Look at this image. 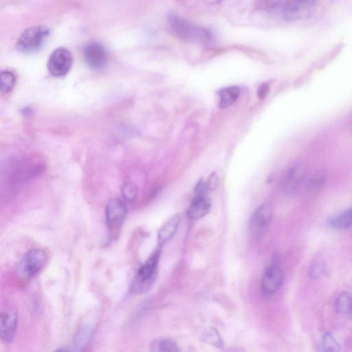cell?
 <instances>
[{
    "instance_id": "1",
    "label": "cell",
    "mask_w": 352,
    "mask_h": 352,
    "mask_svg": "<svg viewBox=\"0 0 352 352\" xmlns=\"http://www.w3.org/2000/svg\"><path fill=\"white\" fill-rule=\"evenodd\" d=\"M168 25L173 36L190 44H206L212 40L208 30L190 22L174 12L167 16Z\"/></svg>"
},
{
    "instance_id": "2",
    "label": "cell",
    "mask_w": 352,
    "mask_h": 352,
    "mask_svg": "<svg viewBox=\"0 0 352 352\" xmlns=\"http://www.w3.org/2000/svg\"><path fill=\"white\" fill-rule=\"evenodd\" d=\"M160 251L155 250L138 270L130 286L132 294L148 292L155 282Z\"/></svg>"
},
{
    "instance_id": "3",
    "label": "cell",
    "mask_w": 352,
    "mask_h": 352,
    "mask_svg": "<svg viewBox=\"0 0 352 352\" xmlns=\"http://www.w3.org/2000/svg\"><path fill=\"white\" fill-rule=\"evenodd\" d=\"M49 34L50 30L45 25L30 27L21 34L16 43V47L23 54L36 53L43 47Z\"/></svg>"
},
{
    "instance_id": "4",
    "label": "cell",
    "mask_w": 352,
    "mask_h": 352,
    "mask_svg": "<svg viewBox=\"0 0 352 352\" xmlns=\"http://www.w3.org/2000/svg\"><path fill=\"white\" fill-rule=\"evenodd\" d=\"M47 258V253L41 248H32L21 259L18 271L24 278L34 277L44 267Z\"/></svg>"
},
{
    "instance_id": "5",
    "label": "cell",
    "mask_w": 352,
    "mask_h": 352,
    "mask_svg": "<svg viewBox=\"0 0 352 352\" xmlns=\"http://www.w3.org/2000/svg\"><path fill=\"white\" fill-rule=\"evenodd\" d=\"M318 0H287L283 7V16L287 21H300L312 16Z\"/></svg>"
},
{
    "instance_id": "6",
    "label": "cell",
    "mask_w": 352,
    "mask_h": 352,
    "mask_svg": "<svg viewBox=\"0 0 352 352\" xmlns=\"http://www.w3.org/2000/svg\"><path fill=\"white\" fill-rule=\"evenodd\" d=\"M284 279L282 268L277 260L273 261L265 270L261 283L263 295L270 296L280 288Z\"/></svg>"
},
{
    "instance_id": "7",
    "label": "cell",
    "mask_w": 352,
    "mask_h": 352,
    "mask_svg": "<svg viewBox=\"0 0 352 352\" xmlns=\"http://www.w3.org/2000/svg\"><path fill=\"white\" fill-rule=\"evenodd\" d=\"M72 63L71 52L65 47H58L50 56L47 65V69L52 76L61 77L69 72Z\"/></svg>"
},
{
    "instance_id": "8",
    "label": "cell",
    "mask_w": 352,
    "mask_h": 352,
    "mask_svg": "<svg viewBox=\"0 0 352 352\" xmlns=\"http://www.w3.org/2000/svg\"><path fill=\"white\" fill-rule=\"evenodd\" d=\"M127 213L126 206L122 200L111 199L105 208V220L109 232L116 234L123 224Z\"/></svg>"
},
{
    "instance_id": "9",
    "label": "cell",
    "mask_w": 352,
    "mask_h": 352,
    "mask_svg": "<svg viewBox=\"0 0 352 352\" xmlns=\"http://www.w3.org/2000/svg\"><path fill=\"white\" fill-rule=\"evenodd\" d=\"M18 327V314L15 308L6 306L0 314L1 340L6 344H11L16 336Z\"/></svg>"
},
{
    "instance_id": "10",
    "label": "cell",
    "mask_w": 352,
    "mask_h": 352,
    "mask_svg": "<svg viewBox=\"0 0 352 352\" xmlns=\"http://www.w3.org/2000/svg\"><path fill=\"white\" fill-rule=\"evenodd\" d=\"M83 58L92 70L103 69L108 62V53L105 47L97 41H91L83 48Z\"/></svg>"
},
{
    "instance_id": "11",
    "label": "cell",
    "mask_w": 352,
    "mask_h": 352,
    "mask_svg": "<svg viewBox=\"0 0 352 352\" xmlns=\"http://www.w3.org/2000/svg\"><path fill=\"white\" fill-rule=\"evenodd\" d=\"M272 208L269 202L258 207L250 219V230L256 236L262 234L270 223Z\"/></svg>"
},
{
    "instance_id": "12",
    "label": "cell",
    "mask_w": 352,
    "mask_h": 352,
    "mask_svg": "<svg viewBox=\"0 0 352 352\" xmlns=\"http://www.w3.org/2000/svg\"><path fill=\"white\" fill-rule=\"evenodd\" d=\"M307 168L302 163L297 164L287 169L281 179L283 188L292 192L300 186L307 175Z\"/></svg>"
},
{
    "instance_id": "13",
    "label": "cell",
    "mask_w": 352,
    "mask_h": 352,
    "mask_svg": "<svg viewBox=\"0 0 352 352\" xmlns=\"http://www.w3.org/2000/svg\"><path fill=\"white\" fill-rule=\"evenodd\" d=\"M210 201L206 195H195L188 210V217L192 219H199L206 216L210 211Z\"/></svg>"
},
{
    "instance_id": "14",
    "label": "cell",
    "mask_w": 352,
    "mask_h": 352,
    "mask_svg": "<svg viewBox=\"0 0 352 352\" xmlns=\"http://www.w3.org/2000/svg\"><path fill=\"white\" fill-rule=\"evenodd\" d=\"M179 221L180 216L177 214L171 217L161 227L157 232V241L160 245H163L174 236Z\"/></svg>"
},
{
    "instance_id": "15",
    "label": "cell",
    "mask_w": 352,
    "mask_h": 352,
    "mask_svg": "<svg viewBox=\"0 0 352 352\" xmlns=\"http://www.w3.org/2000/svg\"><path fill=\"white\" fill-rule=\"evenodd\" d=\"M94 327L91 324H84L77 331L73 342L74 351H82L88 344L94 333Z\"/></svg>"
},
{
    "instance_id": "16",
    "label": "cell",
    "mask_w": 352,
    "mask_h": 352,
    "mask_svg": "<svg viewBox=\"0 0 352 352\" xmlns=\"http://www.w3.org/2000/svg\"><path fill=\"white\" fill-rule=\"evenodd\" d=\"M336 309L342 316L352 318V294L349 292H342L336 300Z\"/></svg>"
},
{
    "instance_id": "17",
    "label": "cell",
    "mask_w": 352,
    "mask_h": 352,
    "mask_svg": "<svg viewBox=\"0 0 352 352\" xmlns=\"http://www.w3.org/2000/svg\"><path fill=\"white\" fill-rule=\"evenodd\" d=\"M240 88L236 86L227 87L219 91V107L224 109L232 105L240 95Z\"/></svg>"
},
{
    "instance_id": "18",
    "label": "cell",
    "mask_w": 352,
    "mask_h": 352,
    "mask_svg": "<svg viewBox=\"0 0 352 352\" xmlns=\"http://www.w3.org/2000/svg\"><path fill=\"white\" fill-rule=\"evenodd\" d=\"M330 224L337 229H347L352 226V208H348L330 220Z\"/></svg>"
},
{
    "instance_id": "19",
    "label": "cell",
    "mask_w": 352,
    "mask_h": 352,
    "mask_svg": "<svg viewBox=\"0 0 352 352\" xmlns=\"http://www.w3.org/2000/svg\"><path fill=\"white\" fill-rule=\"evenodd\" d=\"M327 173L324 170H318L308 180L306 189L309 193L318 192L324 184L327 179Z\"/></svg>"
},
{
    "instance_id": "20",
    "label": "cell",
    "mask_w": 352,
    "mask_h": 352,
    "mask_svg": "<svg viewBox=\"0 0 352 352\" xmlns=\"http://www.w3.org/2000/svg\"><path fill=\"white\" fill-rule=\"evenodd\" d=\"M152 349L155 351L177 352L179 347L175 342L170 339H161L156 340L152 344Z\"/></svg>"
},
{
    "instance_id": "21",
    "label": "cell",
    "mask_w": 352,
    "mask_h": 352,
    "mask_svg": "<svg viewBox=\"0 0 352 352\" xmlns=\"http://www.w3.org/2000/svg\"><path fill=\"white\" fill-rule=\"evenodd\" d=\"M16 78L10 71L5 70L1 73L0 87L3 93L10 91L14 87Z\"/></svg>"
},
{
    "instance_id": "22",
    "label": "cell",
    "mask_w": 352,
    "mask_h": 352,
    "mask_svg": "<svg viewBox=\"0 0 352 352\" xmlns=\"http://www.w3.org/2000/svg\"><path fill=\"white\" fill-rule=\"evenodd\" d=\"M321 349L323 351H338L340 350V345L334 336L327 332L322 338Z\"/></svg>"
},
{
    "instance_id": "23",
    "label": "cell",
    "mask_w": 352,
    "mask_h": 352,
    "mask_svg": "<svg viewBox=\"0 0 352 352\" xmlns=\"http://www.w3.org/2000/svg\"><path fill=\"white\" fill-rule=\"evenodd\" d=\"M122 192L126 200L133 201L138 195V188L133 183L127 182L123 186Z\"/></svg>"
},
{
    "instance_id": "24",
    "label": "cell",
    "mask_w": 352,
    "mask_h": 352,
    "mask_svg": "<svg viewBox=\"0 0 352 352\" xmlns=\"http://www.w3.org/2000/svg\"><path fill=\"white\" fill-rule=\"evenodd\" d=\"M204 340L217 347H221L223 345L222 340L218 332L213 329L206 331L204 335Z\"/></svg>"
},
{
    "instance_id": "25",
    "label": "cell",
    "mask_w": 352,
    "mask_h": 352,
    "mask_svg": "<svg viewBox=\"0 0 352 352\" xmlns=\"http://www.w3.org/2000/svg\"><path fill=\"white\" fill-rule=\"evenodd\" d=\"M270 91V85L267 82L262 83L258 88L257 94L260 99L266 97Z\"/></svg>"
},
{
    "instance_id": "26",
    "label": "cell",
    "mask_w": 352,
    "mask_h": 352,
    "mask_svg": "<svg viewBox=\"0 0 352 352\" xmlns=\"http://www.w3.org/2000/svg\"><path fill=\"white\" fill-rule=\"evenodd\" d=\"M218 184V178L214 173L211 175L208 178V181L205 183V185L208 190L214 189Z\"/></svg>"
},
{
    "instance_id": "27",
    "label": "cell",
    "mask_w": 352,
    "mask_h": 352,
    "mask_svg": "<svg viewBox=\"0 0 352 352\" xmlns=\"http://www.w3.org/2000/svg\"><path fill=\"white\" fill-rule=\"evenodd\" d=\"M324 269L321 266L316 265L310 270L309 274L313 278H317L322 275Z\"/></svg>"
},
{
    "instance_id": "28",
    "label": "cell",
    "mask_w": 352,
    "mask_h": 352,
    "mask_svg": "<svg viewBox=\"0 0 352 352\" xmlns=\"http://www.w3.org/2000/svg\"><path fill=\"white\" fill-rule=\"evenodd\" d=\"M206 3L210 4H216L220 2L221 0H204Z\"/></svg>"
}]
</instances>
